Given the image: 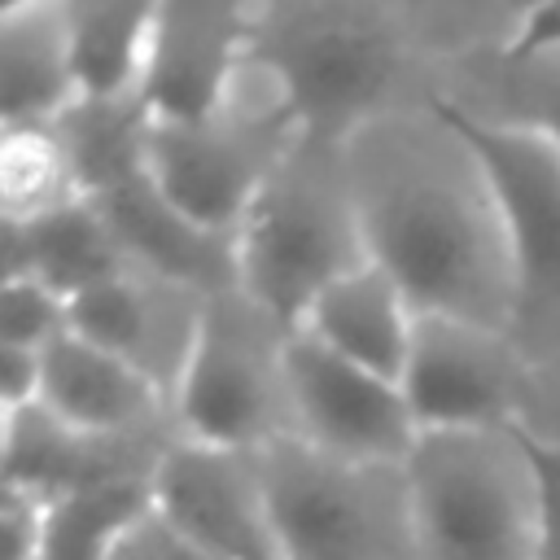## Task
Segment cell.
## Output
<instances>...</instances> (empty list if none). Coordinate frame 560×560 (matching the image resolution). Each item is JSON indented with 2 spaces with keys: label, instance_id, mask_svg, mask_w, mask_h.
I'll return each instance as SVG.
<instances>
[{
  "label": "cell",
  "instance_id": "18",
  "mask_svg": "<svg viewBox=\"0 0 560 560\" xmlns=\"http://www.w3.org/2000/svg\"><path fill=\"white\" fill-rule=\"evenodd\" d=\"M298 332L315 337L324 350H332L376 376L402 381L411 337H416V306L389 280V271L368 262V267L341 276L337 284H328L311 302Z\"/></svg>",
  "mask_w": 560,
  "mask_h": 560
},
{
  "label": "cell",
  "instance_id": "17",
  "mask_svg": "<svg viewBox=\"0 0 560 560\" xmlns=\"http://www.w3.org/2000/svg\"><path fill=\"white\" fill-rule=\"evenodd\" d=\"M438 101L481 127L560 144V57H512L499 44H481L438 66Z\"/></svg>",
  "mask_w": 560,
  "mask_h": 560
},
{
  "label": "cell",
  "instance_id": "12",
  "mask_svg": "<svg viewBox=\"0 0 560 560\" xmlns=\"http://www.w3.org/2000/svg\"><path fill=\"white\" fill-rule=\"evenodd\" d=\"M153 508L210 560H284L258 455L175 442L153 477Z\"/></svg>",
  "mask_w": 560,
  "mask_h": 560
},
{
  "label": "cell",
  "instance_id": "14",
  "mask_svg": "<svg viewBox=\"0 0 560 560\" xmlns=\"http://www.w3.org/2000/svg\"><path fill=\"white\" fill-rule=\"evenodd\" d=\"M179 438H101L48 416L39 402L4 416V486L61 499L101 486H153Z\"/></svg>",
  "mask_w": 560,
  "mask_h": 560
},
{
  "label": "cell",
  "instance_id": "25",
  "mask_svg": "<svg viewBox=\"0 0 560 560\" xmlns=\"http://www.w3.org/2000/svg\"><path fill=\"white\" fill-rule=\"evenodd\" d=\"M48 525V499L22 486H4V560H39Z\"/></svg>",
  "mask_w": 560,
  "mask_h": 560
},
{
  "label": "cell",
  "instance_id": "6",
  "mask_svg": "<svg viewBox=\"0 0 560 560\" xmlns=\"http://www.w3.org/2000/svg\"><path fill=\"white\" fill-rule=\"evenodd\" d=\"M258 481L284 560H420L407 464L284 438L258 451Z\"/></svg>",
  "mask_w": 560,
  "mask_h": 560
},
{
  "label": "cell",
  "instance_id": "26",
  "mask_svg": "<svg viewBox=\"0 0 560 560\" xmlns=\"http://www.w3.org/2000/svg\"><path fill=\"white\" fill-rule=\"evenodd\" d=\"M39 376H44V350L0 346V402H4V416H18V411L39 402Z\"/></svg>",
  "mask_w": 560,
  "mask_h": 560
},
{
  "label": "cell",
  "instance_id": "7",
  "mask_svg": "<svg viewBox=\"0 0 560 560\" xmlns=\"http://www.w3.org/2000/svg\"><path fill=\"white\" fill-rule=\"evenodd\" d=\"M179 442L258 455L298 438L289 394V332L241 289L206 302L201 337L175 394Z\"/></svg>",
  "mask_w": 560,
  "mask_h": 560
},
{
  "label": "cell",
  "instance_id": "5",
  "mask_svg": "<svg viewBox=\"0 0 560 560\" xmlns=\"http://www.w3.org/2000/svg\"><path fill=\"white\" fill-rule=\"evenodd\" d=\"M420 560H534L542 464L525 429L420 433L411 459Z\"/></svg>",
  "mask_w": 560,
  "mask_h": 560
},
{
  "label": "cell",
  "instance_id": "10",
  "mask_svg": "<svg viewBox=\"0 0 560 560\" xmlns=\"http://www.w3.org/2000/svg\"><path fill=\"white\" fill-rule=\"evenodd\" d=\"M289 394L298 438L319 451L407 464L420 442V424L398 381L324 350L306 332H289Z\"/></svg>",
  "mask_w": 560,
  "mask_h": 560
},
{
  "label": "cell",
  "instance_id": "16",
  "mask_svg": "<svg viewBox=\"0 0 560 560\" xmlns=\"http://www.w3.org/2000/svg\"><path fill=\"white\" fill-rule=\"evenodd\" d=\"M79 105L66 0L0 9V127L61 122Z\"/></svg>",
  "mask_w": 560,
  "mask_h": 560
},
{
  "label": "cell",
  "instance_id": "22",
  "mask_svg": "<svg viewBox=\"0 0 560 560\" xmlns=\"http://www.w3.org/2000/svg\"><path fill=\"white\" fill-rule=\"evenodd\" d=\"M144 512H153V486H101L48 499L39 560H109Z\"/></svg>",
  "mask_w": 560,
  "mask_h": 560
},
{
  "label": "cell",
  "instance_id": "28",
  "mask_svg": "<svg viewBox=\"0 0 560 560\" xmlns=\"http://www.w3.org/2000/svg\"><path fill=\"white\" fill-rule=\"evenodd\" d=\"M538 464H542V538L534 560H560V446L538 442Z\"/></svg>",
  "mask_w": 560,
  "mask_h": 560
},
{
  "label": "cell",
  "instance_id": "21",
  "mask_svg": "<svg viewBox=\"0 0 560 560\" xmlns=\"http://www.w3.org/2000/svg\"><path fill=\"white\" fill-rule=\"evenodd\" d=\"M74 201H88L79 166L57 122L0 127V206L9 228L39 223Z\"/></svg>",
  "mask_w": 560,
  "mask_h": 560
},
{
  "label": "cell",
  "instance_id": "2",
  "mask_svg": "<svg viewBox=\"0 0 560 560\" xmlns=\"http://www.w3.org/2000/svg\"><path fill=\"white\" fill-rule=\"evenodd\" d=\"M249 48L262 52L306 136L350 140L372 118L438 96V57L411 9L394 4H254Z\"/></svg>",
  "mask_w": 560,
  "mask_h": 560
},
{
  "label": "cell",
  "instance_id": "27",
  "mask_svg": "<svg viewBox=\"0 0 560 560\" xmlns=\"http://www.w3.org/2000/svg\"><path fill=\"white\" fill-rule=\"evenodd\" d=\"M529 438L560 446V359L534 368V389H529V411L521 424Z\"/></svg>",
  "mask_w": 560,
  "mask_h": 560
},
{
  "label": "cell",
  "instance_id": "15",
  "mask_svg": "<svg viewBox=\"0 0 560 560\" xmlns=\"http://www.w3.org/2000/svg\"><path fill=\"white\" fill-rule=\"evenodd\" d=\"M39 407L79 433L179 438L171 398L144 372L83 341L79 332H66L44 350Z\"/></svg>",
  "mask_w": 560,
  "mask_h": 560
},
{
  "label": "cell",
  "instance_id": "9",
  "mask_svg": "<svg viewBox=\"0 0 560 560\" xmlns=\"http://www.w3.org/2000/svg\"><path fill=\"white\" fill-rule=\"evenodd\" d=\"M402 394L420 433L438 429H521L534 368L508 332L446 315H416Z\"/></svg>",
  "mask_w": 560,
  "mask_h": 560
},
{
  "label": "cell",
  "instance_id": "8",
  "mask_svg": "<svg viewBox=\"0 0 560 560\" xmlns=\"http://www.w3.org/2000/svg\"><path fill=\"white\" fill-rule=\"evenodd\" d=\"M451 114L481 149L503 197L516 267V306L508 337L529 368H542L560 359V144L529 131L481 127L459 109Z\"/></svg>",
  "mask_w": 560,
  "mask_h": 560
},
{
  "label": "cell",
  "instance_id": "23",
  "mask_svg": "<svg viewBox=\"0 0 560 560\" xmlns=\"http://www.w3.org/2000/svg\"><path fill=\"white\" fill-rule=\"evenodd\" d=\"M66 332H70V298H61L57 289H48L31 276H4L0 346L48 350Z\"/></svg>",
  "mask_w": 560,
  "mask_h": 560
},
{
  "label": "cell",
  "instance_id": "13",
  "mask_svg": "<svg viewBox=\"0 0 560 560\" xmlns=\"http://www.w3.org/2000/svg\"><path fill=\"white\" fill-rule=\"evenodd\" d=\"M254 26V4H158L144 70V114L192 122L214 114Z\"/></svg>",
  "mask_w": 560,
  "mask_h": 560
},
{
  "label": "cell",
  "instance_id": "24",
  "mask_svg": "<svg viewBox=\"0 0 560 560\" xmlns=\"http://www.w3.org/2000/svg\"><path fill=\"white\" fill-rule=\"evenodd\" d=\"M109 560H210L201 547H192L158 508L144 512L114 547Z\"/></svg>",
  "mask_w": 560,
  "mask_h": 560
},
{
  "label": "cell",
  "instance_id": "4",
  "mask_svg": "<svg viewBox=\"0 0 560 560\" xmlns=\"http://www.w3.org/2000/svg\"><path fill=\"white\" fill-rule=\"evenodd\" d=\"M302 118L280 70L245 44L214 114L153 122L144 131V179L188 223L236 236L258 188L298 144Z\"/></svg>",
  "mask_w": 560,
  "mask_h": 560
},
{
  "label": "cell",
  "instance_id": "3",
  "mask_svg": "<svg viewBox=\"0 0 560 560\" xmlns=\"http://www.w3.org/2000/svg\"><path fill=\"white\" fill-rule=\"evenodd\" d=\"M368 262L346 144L302 131L236 228V289L298 332L311 302Z\"/></svg>",
  "mask_w": 560,
  "mask_h": 560
},
{
  "label": "cell",
  "instance_id": "1",
  "mask_svg": "<svg viewBox=\"0 0 560 560\" xmlns=\"http://www.w3.org/2000/svg\"><path fill=\"white\" fill-rule=\"evenodd\" d=\"M346 166L368 254L416 315L508 332L516 306L508 214L464 122L438 96L389 109L346 140Z\"/></svg>",
  "mask_w": 560,
  "mask_h": 560
},
{
  "label": "cell",
  "instance_id": "11",
  "mask_svg": "<svg viewBox=\"0 0 560 560\" xmlns=\"http://www.w3.org/2000/svg\"><path fill=\"white\" fill-rule=\"evenodd\" d=\"M210 293L144 267H131L70 302V332L144 372L175 407L179 381L201 337Z\"/></svg>",
  "mask_w": 560,
  "mask_h": 560
},
{
  "label": "cell",
  "instance_id": "20",
  "mask_svg": "<svg viewBox=\"0 0 560 560\" xmlns=\"http://www.w3.org/2000/svg\"><path fill=\"white\" fill-rule=\"evenodd\" d=\"M79 101L122 105L144 101L158 4L136 0H66Z\"/></svg>",
  "mask_w": 560,
  "mask_h": 560
},
{
  "label": "cell",
  "instance_id": "19",
  "mask_svg": "<svg viewBox=\"0 0 560 560\" xmlns=\"http://www.w3.org/2000/svg\"><path fill=\"white\" fill-rule=\"evenodd\" d=\"M4 236H9L4 276H31L70 302L136 267L131 254L122 249L114 223L105 219V210L92 197L66 206L39 223H26V228L4 223Z\"/></svg>",
  "mask_w": 560,
  "mask_h": 560
}]
</instances>
